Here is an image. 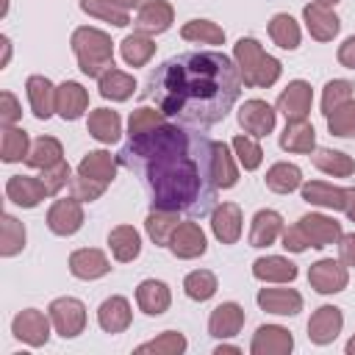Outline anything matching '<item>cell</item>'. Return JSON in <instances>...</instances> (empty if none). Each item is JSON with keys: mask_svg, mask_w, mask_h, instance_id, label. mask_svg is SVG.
Here are the masks:
<instances>
[{"mask_svg": "<svg viewBox=\"0 0 355 355\" xmlns=\"http://www.w3.org/2000/svg\"><path fill=\"white\" fill-rule=\"evenodd\" d=\"M208 144L200 128L166 119L141 136H128L119 164L144 175L150 208L205 216L216 208L219 191L208 169Z\"/></svg>", "mask_w": 355, "mask_h": 355, "instance_id": "cell-1", "label": "cell"}, {"mask_svg": "<svg viewBox=\"0 0 355 355\" xmlns=\"http://www.w3.org/2000/svg\"><path fill=\"white\" fill-rule=\"evenodd\" d=\"M241 86L239 67L230 55L222 50H189L150 72L144 97L169 122L205 130L233 111Z\"/></svg>", "mask_w": 355, "mask_h": 355, "instance_id": "cell-2", "label": "cell"}, {"mask_svg": "<svg viewBox=\"0 0 355 355\" xmlns=\"http://www.w3.org/2000/svg\"><path fill=\"white\" fill-rule=\"evenodd\" d=\"M233 61L239 67V75H241V83L244 86H252V89H269L280 80V72H283V64L269 55L258 39L252 36H241L236 44H233Z\"/></svg>", "mask_w": 355, "mask_h": 355, "instance_id": "cell-3", "label": "cell"}, {"mask_svg": "<svg viewBox=\"0 0 355 355\" xmlns=\"http://www.w3.org/2000/svg\"><path fill=\"white\" fill-rule=\"evenodd\" d=\"M69 44H72V53H75L78 67H80L83 75L100 78L103 72H108L114 67V42L105 31L80 25V28L72 31Z\"/></svg>", "mask_w": 355, "mask_h": 355, "instance_id": "cell-4", "label": "cell"}, {"mask_svg": "<svg viewBox=\"0 0 355 355\" xmlns=\"http://www.w3.org/2000/svg\"><path fill=\"white\" fill-rule=\"evenodd\" d=\"M47 313H50L53 330L61 338H75L86 330V305L78 297H55L47 305Z\"/></svg>", "mask_w": 355, "mask_h": 355, "instance_id": "cell-5", "label": "cell"}, {"mask_svg": "<svg viewBox=\"0 0 355 355\" xmlns=\"http://www.w3.org/2000/svg\"><path fill=\"white\" fill-rule=\"evenodd\" d=\"M236 119H239V128H241L247 136L263 139V136H269V133L275 130V125H277V108H272L266 100L252 97V100H244V103L239 105Z\"/></svg>", "mask_w": 355, "mask_h": 355, "instance_id": "cell-6", "label": "cell"}, {"mask_svg": "<svg viewBox=\"0 0 355 355\" xmlns=\"http://www.w3.org/2000/svg\"><path fill=\"white\" fill-rule=\"evenodd\" d=\"M50 313H42L36 308H25L11 319V333L28 347H44L50 341Z\"/></svg>", "mask_w": 355, "mask_h": 355, "instance_id": "cell-7", "label": "cell"}, {"mask_svg": "<svg viewBox=\"0 0 355 355\" xmlns=\"http://www.w3.org/2000/svg\"><path fill=\"white\" fill-rule=\"evenodd\" d=\"M311 105H313V92H311V83L302 80V78L288 80V86L280 92V97H277V103H275L277 114H283L286 122L308 119Z\"/></svg>", "mask_w": 355, "mask_h": 355, "instance_id": "cell-8", "label": "cell"}, {"mask_svg": "<svg viewBox=\"0 0 355 355\" xmlns=\"http://www.w3.org/2000/svg\"><path fill=\"white\" fill-rule=\"evenodd\" d=\"M308 283L319 294H338L349 283V266H344L341 261H333V258H319L308 269Z\"/></svg>", "mask_w": 355, "mask_h": 355, "instance_id": "cell-9", "label": "cell"}, {"mask_svg": "<svg viewBox=\"0 0 355 355\" xmlns=\"http://www.w3.org/2000/svg\"><path fill=\"white\" fill-rule=\"evenodd\" d=\"M83 202L75 200V197H64V200H55L50 208H47V227L50 233L55 236H75L80 227H83Z\"/></svg>", "mask_w": 355, "mask_h": 355, "instance_id": "cell-10", "label": "cell"}, {"mask_svg": "<svg viewBox=\"0 0 355 355\" xmlns=\"http://www.w3.org/2000/svg\"><path fill=\"white\" fill-rule=\"evenodd\" d=\"M208 169H211V180L216 183V189H233L239 183V166L233 158V147L227 141H214L208 144Z\"/></svg>", "mask_w": 355, "mask_h": 355, "instance_id": "cell-11", "label": "cell"}, {"mask_svg": "<svg viewBox=\"0 0 355 355\" xmlns=\"http://www.w3.org/2000/svg\"><path fill=\"white\" fill-rule=\"evenodd\" d=\"M341 327H344V313H341V308H336V305H322V308H316V311L311 313V319H308V338H311L316 347H327V344H333V341L338 338Z\"/></svg>", "mask_w": 355, "mask_h": 355, "instance_id": "cell-12", "label": "cell"}, {"mask_svg": "<svg viewBox=\"0 0 355 355\" xmlns=\"http://www.w3.org/2000/svg\"><path fill=\"white\" fill-rule=\"evenodd\" d=\"M300 227L305 230V236H308V241H311L313 250H324L330 244H338V239L344 233L341 230V222H336L327 214H316V211L302 214L300 216Z\"/></svg>", "mask_w": 355, "mask_h": 355, "instance_id": "cell-13", "label": "cell"}, {"mask_svg": "<svg viewBox=\"0 0 355 355\" xmlns=\"http://www.w3.org/2000/svg\"><path fill=\"white\" fill-rule=\"evenodd\" d=\"M205 250H208V239L197 222H180L169 239V252L180 261L200 258V255H205Z\"/></svg>", "mask_w": 355, "mask_h": 355, "instance_id": "cell-14", "label": "cell"}, {"mask_svg": "<svg viewBox=\"0 0 355 355\" xmlns=\"http://www.w3.org/2000/svg\"><path fill=\"white\" fill-rule=\"evenodd\" d=\"M69 272L78 277V280H100L111 272V261L103 250L97 247H80V250H72L69 252Z\"/></svg>", "mask_w": 355, "mask_h": 355, "instance_id": "cell-15", "label": "cell"}, {"mask_svg": "<svg viewBox=\"0 0 355 355\" xmlns=\"http://www.w3.org/2000/svg\"><path fill=\"white\" fill-rule=\"evenodd\" d=\"M302 19H305V28L308 33L316 39V42H333L341 31V19L338 14L330 8V6H322V3H308L302 8Z\"/></svg>", "mask_w": 355, "mask_h": 355, "instance_id": "cell-16", "label": "cell"}, {"mask_svg": "<svg viewBox=\"0 0 355 355\" xmlns=\"http://www.w3.org/2000/svg\"><path fill=\"white\" fill-rule=\"evenodd\" d=\"M133 322V311H130V302L122 297V294H111L100 302L97 308V324L103 333H125Z\"/></svg>", "mask_w": 355, "mask_h": 355, "instance_id": "cell-17", "label": "cell"}, {"mask_svg": "<svg viewBox=\"0 0 355 355\" xmlns=\"http://www.w3.org/2000/svg\"><path fill=\"white\" fill-rule=\"evenodd\" d=\"M294 349V336L280 324H261L250 341L252 355H288Z\"/></svg>", "mask_w": 355, "mask_h": 355, "instance_id": "cell-18", "label": "cell"}, {"mask_svg": "<svg viewBox=\"0 0 355 355\" xmlns=\"http://www.w3.org/2000/svg\"><path fill=\"white\" fill-rule=\"evenodd\" d=\"M172 22H175V8L166 0H147L144 6H139V14L133 19L136 31H141L147 36H155V33L169 31Z\"/></svg>", "mask_w": 355, "mask_h": 355, "instance_id": "cell-19", "label": "cell"}, {"mask_svg": "<svg viewBox=\"0 0 355 355\" xmlns=\"http://www.w3.org/2000/svg\"><path fill=\"white\" fill-rule=\"evenodd\" d=\"M89 111V92L78 80H64L55 86V114L67 122L80 119Z\"/></svg>", "mask_w": 355, "mask_h": 355, "instance_id": "cell-20", "label": "cell"}, {"mask_svg": "<svg viewBox=\"0 0 355 355\" xmlns=\"http://www.w3.org/2000/svg\"><path fill=\"white\" fill-rule=\"evenodd\" d=\"M6 197L19 205V208H36L44 197H50L47 186L42 183V178H31V175H11L6 180Z\"/></svg>", "mask_w": 355, "mask_h": 355, "instance_id": "cell-21", "label": "cell"}, {"mask_svg": "<svg viewBox=\"0 0 355 355\" xmlns=\"http://www.w3.org/2000/svg\"><path fill=\"white\" fill-rule=\"evenodd\" d=\"M136 305L147 316H161L172 305V291H169V286L164 280L147 277V280H141L136 286Z\"/></svg>", "mask_w": 355, "mask_h": 355, "instance_id": "cell-22", "label": "cell"}, {"mask_svg": "<svg viewBox=\"0 0 355 355\" xmlns=\"http://www.w3.org/2000/svg\"><path fill=\"white\" fill-rule=\"evenodd\" d=\"M255 302L261 311L275 316H297L302 311V294L297 288H261Z\"/></svg>", "mask_w": 355, "mask_h": 355, "instance_id": "cell-23", "label": "cell"}, {"mask_svg": "<svg viewBox=\"0 0 355 355\" xmlns=\"http://www.w3.org/2000/svg\"><path fill=\"white\" fill-rule=\"evenodd\" d=\"M241 208L236 202H222L211 211V233L222 244H236L241 239Z\"/></svg>", "mask_w": 355, "mask_h": 355, "instance_id": "cell-24", "label": "cell"}, {"mask_svg": "<svg viewBox=\"0 0 355 355\" xmlns=\"http://www.w3.org/2000/svg\"><path fill=\"white\" fill-rule=\"evenodd\" d=\"M244 322H247V316H244V308L239 302H222L208 316V333L214 338L225 341V338H233L244 327Z\"/></svg>", "mask_w": 355, "mask_h": 355, "instance_id": "cell-25", "label": "cell"}, {"mask_svg": "<svg viewBox=\"0 0 355 355\" xmlns=\"http://www.w3.org/2000/svg\"><path fill=\"white\" fill-rule=\"evenodd\" d=\"M25 92H28V103H31V114L36 119H50L55 114V86L50 78L44 75H31L25 80Z\"/></svg>", "mask_w": 355, "mask_h": 355, "instance_id": "cell-26", "label": "cell"}, {"mask_svg": "<svg viewBox=\"0 0 355 355\" xmlns=\"http://www.w3.org/2000/svg\"><path fill=\"white\" fill-rule=\"evenodd\" d=\"M300 194L308 205L327 208V211H344V200H347V189L327 180H308L300 186Z\"/></svg>", "mask_w": 355, "mask_h": 355, "instance_id": "cell-27", "label": "cell"}, {"mask_svg": "<svg viewBox=\"0 0 355 355\" xmlns=\"http://www.w3.org/2000/svg\"><path fill=\"white\" fill-rule=\"evenodd\" d=\"M280 233H283V216L277 211H272V208H261V211H255V216L250 222L247 241H250V247L261 250V247L275 244L280 239Z\"/></svg>", "mask_w": 355, "mask_h": 355, "instance_id": "cell-28", "label": "cell"}, {"mask_svg": "<svg viewBox=\"0 0 355 355\" xmlns=\"http://www.w3.org/2000/svg\"><path fill=\"white\" fill-rule=\"evenodd\" d=\"M252 277L261 283H291L297 280V263L283 255H261L252 261Z\"/></svg>", "mask_w": 355, "mask_h": 355, "instance_id": "cell-29", "label": "cell"}, {"mask_svg": "<svg viewBox=\"0 0 355 355\" xmlns=\"http://www.w3.org/2000/svg\"><path fill=\"white\" fill-rule=\"evenodd\" d=\"M280 150L283 153H297V155H311L316 150V130L308 119L300 122H286L280 133Z\"/></svg>", "mask_w": 355, "mask_h": 355, "instance_id": "cell-30", "label": "cell"}, {"mask_svg": "<svg viewBox=\"0 0 355 355\" xmlns=\"http://www.w3.org/2000/svg\"><path fill=\"white\" fill-rule=\"evenodd\" d=\"M86 130L100 144H114L122 136V116L116 111H111V108H94V111H89Z\"/></svg>", "mask_w": 355, "mask_h": 355, "instance_id": "cell-31", "label": "cell"}, {"mask_svg": "<svg viewBox=\"0 0 355 355\" xmlns=\"http://www.w3.org/2000/svg\"><path fill=\"white\" fill-rule=\"evenodd\" d=\"M108 247H111V255L119 263H130L141 252V236L133 225H116L108 233Z\"/></svg>", "mask_w": 355, "mask_h": 355, "instance_id": "cell-32", "label": "cell"}, {"mask_svg": "<svg viewBox=\"0 0 355 355\" xmlns=\"http://www.w3.org/2000/svg\"><path fill=\"white\" fill-rule=\"evenodd\" d=\"M116 169H119V155H111L108 150H89L78 164L80 175L103 180V183H111L116 178Z\"/></svg>", "mask_w": 355, "mask_h": 355, "instance_id": "cell-33", "label": "cell"}, {"mask_svg": "<svg viewBox=\"0 0 355 355\" xmlns=\"http://www.w3.org/2000/svg\"><path fill=\"white\" fill-rule=\"evenodd\" d=\"M97 89H100V97L114 100V103H125L136 92V78L122 72V69H116V67H111L108 72H103L97 78Z\"/></svg>", "mask_w": 355, "mask_h": 355, "instance_id": "cell-34", "label": "cell"}, {"mask_svg": "<svg viewBox=\"0 0 355 355\" xmlns=\"http://www.w3.org/2000/svg\"><path fill=\"white\" fill-rule=\"evenodd\" d=\"M263 183H266V189L275 191V194H291V191H297L305 180H302V169H300L297 164L277 161V164H272V166L266 169Z\"/></svg>", "mask_w": 355, "mask_h": 355, "instance_id": "cell-35", "label": "cell"}, {"mask_svg": "<svg viewBox=\"0 0 355 355\" xmlns=\"http://www.w3.org/2000/svg\"><path fill=\"white\" fill-rule=\"evenodd\" d=\"M178 216H180L178 211L150 208V214H147V219H144V230H147V236H150V241H153L155 247H169V239H172V233H175L178 225H180Z\"/></svg>", "mask_w": 355, "mask_h": 355, "instance_id": "cell-36", "label": "cell"}, {"mask_svg": "<svg viewBox=\"0 0 355 355\" xmlns=\"http://www.w3.org/2000/svg\"><path fill=\"white\" fill-rule=\"evenodd\" d=\"M311 161L319 172L330 175V178H349L355 172V161L341 153V150H333V147H316L311 153Z\"/></svg>", "mask_w": 355, "mask_h": 355, "instance_id": "cell-37", "label": "cell"}, {"mask_svg": "<svg viewBox=\"0 0 355 355\" xmlns=\"http://www.w3.org/2000/svg\"><path fill=\"white\" fill-rule=\"evenodd\" d=\"M119 53H122V61L128 67H144L155 55V42H153V36L133 31L119 42Z\"/></svg>", "mask_w": 355, "mask_h": 355, "instance_id": "cell-38", "label": "cell"}, {"mask_svg": "<svg viewBox=\"0 0 355 355\" xmlns=\"http://www.w3.org/2000/svg\"><path fill=\"white\" fill-rule=\"evenodd\" d=\"M58 161H64V147L55 136H39L33 139L31 150H28V158L25 164L31 169H47V166H55Z\"/></svg>", "mask_w": 355, "mask_h": 355, "instance_id": "cell-39", "label": "cell"}, {"mask_svg": "<svg viewBox=\"0 0 355 355\" xmlns=\"http://www.w3.org/2000/svg\"><path fill=\"white\" fill-rule=\"evenodd\" d=\"M80 11L89 14V17H94V19L111 22L116 28L130 25V8L122 6L119 0H80Z\"/></svg>", "mask_w": 355, "mask_h": 355, "instance_id": "cell-40", "label": "cell"}, {"mask_svg": "<svg viewBox=\"0 0 355 355\" xmlns=\"http://www.w3.org/2000/svg\"><path fill=\"white\" fill-rule=\"evenodd\" d=\"M269 39L280 47V50H297L300 47V39H302V31L297 25V19L286 11L275 14L269 19Z\"/></svg>", "mask_w": 355, "mask_h": 355, "instance_id": "cell-41", "label": "cell"}, {"mask_svg": "<svg viewBox=\"0 0 355 355\" xmlns=\"http://www.w3.org/2000/svg\"><path fill=\"white\" fill-rule=\"evenodd\" d=\"M25 241H28V233H25V225L11 216V214H3L0 216V255L3 258H14L25 250Z\"/></svg>", "mask_w": 355, "mask_h": 355, "instance_id": "cell-42", "label": "cell"}, {"mask_svg": "<svg viewBox=\"0 0 355 355\" xmlns=\"http://www.w3.org/2000/svg\"><path fill=\"white\" fill-rule=\"evenodd\" d=\"M28 150H31V139H28V133L22 128H17V125L3 128V136H0V158H3V164L25 161Z\"/></svg>", "mask_w": 355, "mask_h": 355, "instance_id": "cell-43", "label": "cell"}, {"mask_svg": "<svg viewBox=\"0 0 355 355\" xmlns=\"http://www.w3.org/2000/svg\"><path fill=\"white\" fill-rule=\"evenodd\" d=\"M216 288H219V280H216V275L211 269H194V272H189L183 277V294L189 300H194V302L211 300L216 294Z\"/></svg>", "mask_w": 355, "mask_h": 355, "instance_id": "cell-44", "label": "cell"}, {"mask_svg": "<svg viewBox=\"0 0 355 355\" xmlns=\"http://www.w3.org/2000/svg\"><path fill=\"white\" fill-rule=\"evenodd\" d=\"M180 36L186 42H194V44H225V31L211 22V19H189L183 28H180Z\"/></svg>", "mask_w": 355, "mask_h": 355, "instance_id": "cell-45", "label": "cell"}, {"mask_svg": "<svg viewBox=\"0 0 355 355\" xmlns=\"http://www.w3.org/2000/svg\"><path fill=\"white\" fill-rule=\"evenodd\" d=\"M186 347H189V341H186L183 333H178V330H164L158 338H153V341H147V344H139L136 352H139V355H144V352H153V355H180V352H186Z\"/></svg>", "mask_w": 355, "mask_h": 355, "instance_id": "cell-46", "label": "cell"}, {"mask_svg": "<svg viewBox=\"0 0 355 355\" xmlns=\"http://www.w3.org/2000/svg\"><path fill=\"white\" fill-rule=\"evenodd\" d=\"M230 147H233V155L239 158V164L247 169V172H255L258 166H261V161H263V150H261V144H258V139L255 136H233V141H230Z\"/></svg>", "mask_w": 355, "mask_h": 355, "instance_id": "cell-47", "label": "cell"}, {"mask_svg": "<svg viewBox=\"0 0 355 355\" xmlns=\"http://www.w3.org/2000/svg\"><path fill=\"white\" fill-rule=\"evenodd\" d=\"M327 119V130L330 136L338 139H355V100H347L344 105H338Z\"/></svg>", "mask_w": 355, "mask_h": 355, "instance_id": "cell-48", "label": "cell"}, {"mask_svg": "<svg viewBox=\"0 0 355 355\" xmlns=\"http://www.w3.org/2000/svg\"><path fill=\"white\" fill-rule=\"evenodd\" d=\"M352 89H355V86H352L349 80H344V78L327 80L324 89H322V114L330 116L338 105H344L347 100H352Z\"/></svg>", "mask_w": 355, "mask_h": 355, "instance_id": "cell-49", "label": "cell"}, {"mask_svg": "<svg viewBox=\"0 0 355 355\" xmlns=\"http://www.w3.org/2000/svg\"><path fill=\"white\" fill-rule=\"evenodd\" d=\"M161 122H166V116H164L158 108L141 105V108L130 111V119H128V136H141V133L158 128Z\"/></svg>", "mask_w": 355, "mask_h": 355, "instance_id": "cell-50", "label": "cell"}, {"mask_svg": "<svg viewBox=\"0 0 355 355\" xmlns=\"http://www.w3.org/2000/svg\"><path fill=\"white\" fill-rule=\"evenodd\" d=\"M105 186H108V183L94 180V178H86V175L78 172V175L69 180V197H75V200H80V202H94V200H100V197L105 194Z\"/></svg>", "mask_w": 355, "mask_h": 355, "instance_id": "cell-51", "label": "cell"}, {"mask_svg": "<svg viewBox=\"0 0 355 355\" xmlns=\"http://www.w3.org/2000/svg\"><path fill=\"white\" fill-rule=\"evenodd\" d=\"M42 183L47 186V191H50V197L53 194H58L64 186H69V180H72V166L67 164V161H58L55 166H47V169H42Z\"/></svg>", "mask_w": 355, "mask_h": 355, "instance_id": "cell-52", "label": "cell"}, {"mask_svg": "<svg viewBox=\"0 0 355 355\" xmlns=\"http://www.w3.org/2000/svg\"><path fill=\"white\" fill-rule=\"evenodd\" d=\"M22 116V105L19 100L14 97V92H0V125L8 128V125H17Z\"/></svg>", "mask_w": 355, "mask_h": 355, "instance_id": "cell-53", "label": "cell"}, {"mask_svg": "<svg viewBox=\"0 0 355 355\" xmlns=\"http://www.w3.org/2000/svg\"><path fill=\"white\" fill-rule=\"evenodd\" d=\"M280 241H283V247H286L288 252H305V250L311 247V241H308L305 230L300 227V222H297V225H283Z\"/></svg>", "mask_w": 355, "mask_h": 355, "instance_id": "cell-54", "label": "cell"}, {"mask_svg": "<svg viewBox=\"0 0 355 355\" xmlns=\"http://www.w3.org/2000/svg\"><path fill=\"white\" fill-rule=\"evenodd\" d=\"M338 261L355 269V233H341L338 239Z\"/></svg>", "mask_w": 355, "mask_h": 355, "instance_id": "cell-55", "label": "cell"}, {"mask_svg": "<svg viewBox=\"0 0 355 355\" xmlns=\"http://www.w3.org/2000/svg\"><path fill=\"white\" fill-rule=\"evenodd\" d=\"M336 58H338V64H341V67L355 69V33H352V36H347V39L338 44Z\"/></svg>", "mask_w": 355, "mask_h": 355, "instance_id": "cell-56", "label": "cell"}, {"mask_svg": "<svg viewBox=\"0 0 355 355\" xmlns=\"http://www.w3.org/2000/svg\"><path fill=\"white\" fill-rule=\"evenodd\" d=\"M344 214L349 216V222H355V186L347 189V200H344Z\"/></svg>", "mask_w": 355, "mask_h": 355, "instance_id": "cell-57", "label": "cell"}, {"mask_svg": "<svg viewBox=\"0 0 355 355\" xmlns=\"http://www.w3.org/2000/svg\"><path fill=\"white\" fill-rule=\"evenodd\" d=\"M0 44H3V58H0V69H6L8 67V61H11V39L3 33L0 36Z\"/></svg>", "mask_w": 355, "mask_h": 355, "instance_id": "cell-58", "label": "cell"}, {"mask_svg": "<svg viewBox=\"0 0 355 355\" xmlns=\"http://www.w3.org/2000/svg\"><path fill=\"white\" fill-rule=\"evenodd\" d=\"M241 349L236 347V344H219L216 349H214V355H239Z\"/></svg>", "mask_w": 355, "mask_h": 355, "instance_id": "cell-59", "label": "cell"}, {"mask_svg": "<svg viewBox=\"0 0 355 355\" xmlns=\"http://www.w3.org/2000/svg\"><path fill=\"white\" fill-rule=\"evenodd\" d=\"M344 352H347V355H355V336H352V338L347 341V347H344Z\"/></svg>", "mask_w": 355, "mask_h": 355, "instance_id": "cell-60", "label": "cell"}, {"mask_svg": "<svg viewBox=\"0 0 355 355\" xmlns=\"http://www.w3.org/2000/svg\"><path fill=\"white\" fill-rule=\"evenodd\" d=\"M316 3H322V6H330V8H333V6H336V3H341V0H316Z\"/></svg>", "mask_w": 355, "mask_h": 355, "instance_id": "cell-61", "label": "cell"}]
</instances>
